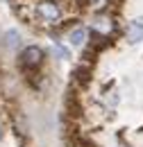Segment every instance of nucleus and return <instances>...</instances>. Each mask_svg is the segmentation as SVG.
Instances as JSON below:
<instances>
[{
	"mask_svg": "<svg viewBox=\"0 0 143 147\" xmlns=\"http://www.w3.org/2000/svg\"><path fill=\"white\" fill-rule=\"evenodd\" d=\"M32 11H34V20L48 32L57 30L68 18L66 16V5L61 0H39V2L32 5Z\"/></svg>",
	"mask_w": 143,
	"mask_h": 147,
	"instance_id": "nucleus-1",
	"label": "nucleus"
},
{
	"mask_svg": "<svg viewBox=\"0 0 143 147\" xmlns=\"http://www.w3.org/2000/svg\"><path fill=\"white\" fill-rule=\"evenodd\" d=\"M46 63V52L39 45H27L20 50L18 55V68L23 73H32V70H41V66Z\"/></svg>",
	"mask_w": 143,
	"mask_h": 147,
	"instance_id": "nucleus-2",
	"label": "nucleus"
},
{
	"mask_svg": "<svg viewBox=\"0 0 143 147\" xmlns=\"http://www.w3.org/2000/svg\"><path fill=\"white\" fill-rule=\"evenodd\" d=\"M116 18H114V14L111 11H98L93 18H91V32H95V34H102V36H114L116 34Z\"/></svg>",
	"mask_w": 143,
	"mask_h": 147,
	"instance_id": "nucleus-3",
	"label": "nucleus"
},
{
	"mask_svg": "<svg viewBox=\"0 0 143 147\" xmlns=\"http://www.w3.org/2000/svg\"><path fill=\"white\" fill-rule=\"evenodd\" d=\"M91 75H93V63L82 59V61H77L75 68H73L71 84H73V86H77V88H86V86L91 84Z\"/></svg>",
	"mask_w": 143,
	"mask_h": 147,
	"instance_id": "nucleus-4",
	"label": "nucleus"
},
{
	"mask_svg": "<svg viewBox=\"0 0 143 147\" xmlns=\"http://www.w3.org/2000/svg\"><path fill=\"white\" fill-rule=\"evenodd\" d=\"M64 111H66L68 118H75V115L82 113V104H80V95H77V91H68V93H66V97H64Z\"/></svg>",
	"mask_w": 143,
	"mask_h": 147,
	"instance_id": "nucleus-5",
	"label": "nucleus"
},
{
	"mask_svg": "<svg viewBox=\"0 0 143 147\" xmlns=\"http://www.w3.org/2000/svg\"><path fill=\"white\" fill-rule=\"evenodd\" d=\"M125 38L134 45V43H139V41H143V18H134L127 23L125 27Z\"/></svg>",
	"mask_w": 143,
	"mask_h": 147,
	"instance_id": "nucleus-6",
	"label": "nucleus"
},
{
	"mask_svg": "<svg viewBox=\"0 0 143 147\" xmlns=\"http://www.w3.org/2000/svg\"><path fill=\"white\" fill-rule=\"evenodd\" d=\"M66 38H68V43H71L73 48H82V45L89 41V32H86V27L75 25L73 30H68V32H66Z\"/></svg>",
	"mask_w": 143,
	"mask_h": 147,
	"instance_id": "nucleus-7",
	"label": "nucleus"
},
{
	"mask_svg": "<svg viewBox=\"0 0 143 147\" xmlns=\"http://www.w3.org/2000/svg\"><path fill=\"white\" fill-rule=\"evenodd\" d=\"M5 36H7V41H5V43H7L9 48H16V45H20V36H18L16 32H7Z\"/></svg>",
	"mask_w": 143,
	"mask_h": 147,
	"instance_id": "nucleus-8",
	"label": "nucleus"
},
{
	"mask_svg": "<svg viewBox=\"0 0 143 147\" xmlns=\"http://www.w3.org/2000/svg\"><path fill=\"white\" fill-rule=\"evenodd\" d=\"M54 52L59 55V59H68V57H71V52H68L64 45H59V43H54Z\"/></svg>",
	"mask_w": 143,
	"mask_h": 147,
	"instance_id": "nucleus-9",
	"label": "nucleus"
},
{
	"mask_svg": "<svg viewBox=\"0 0 143 147\" xmlns=\"http://www.w3.org/2000/svg\"><path fill=\"white\" fill-rule=\"evenodd\" d=\"M123 5V0H107V11H114V9H118Z\"/></svg>",
	"mask_w": 143,
	"mask_h": 147,
	"instance_id": "nucleus-10",
	"label": "nucleus"
},
{
	"mask_svg": "<svg viewBox=\"0 0 143 147\" xmlns=\"http://www.w3.org/2000/svg\"><path fill=\"white\" fill-rule=\"evenodd\" d=\"M89 2H91V5H93V2H98V0H89Z\"/></svg>",
	"mask_w": 143,
	"mask_h": 147,
	"instance_id": "nucleus-11",
	"label": "nucleus"
},
{
	"mask_svg": "<svg viewBox=\"0 0 143 147\" xmlns=\"http://www.w3.org/2000/svg\"><path fill=\"white\" fill-rule=\"evenodd\" d=\"M0 138H2V129H0Z\"/></svg>",
	"mask_w": 143,
	"mask_h": 147,
	"instance_id": "nucleus-12",
	"label": "nucleus"
},
{
	"mask_svg": "<svg viewBox=\"0 0 143 147\" xmlns=\"http://www.w3.org/2000/svg\"><path fill=\"white\" fill-rule=\"evenodd\" d=\"M121 147H127V145H121Z\"/></svg>",
	"mask_w": 143,
	"mask_h": 147,
	"instance_id": "nucleus-13",
	"label": "nucleus"
}]
</instances>
